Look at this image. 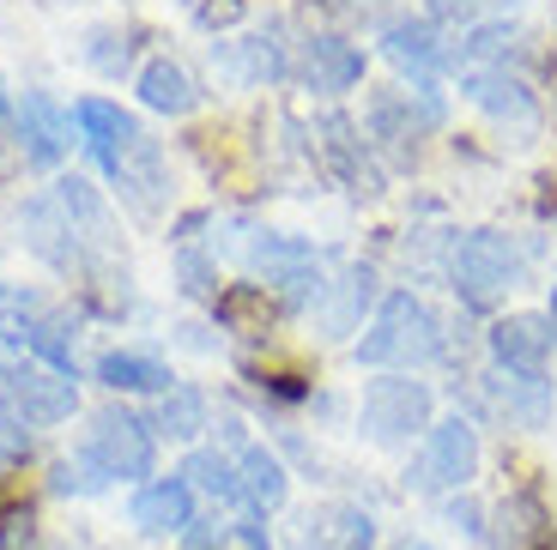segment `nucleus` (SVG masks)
I'll list each match as a JSON object with an SVG mask.
<instances>
[{"label": "nucleus", "mask_w": 557, "mask_h": 550, "mask_svg": "<svg viewBox=\"0 0 557 550\" xmlns=\"http://www.w3.org/2000/svg\"><path fill=\"white\" fill-rule=\"evenodd\" d=\"M115 182L134 193V207H139V212H152V207H158V188H164V152H158V139H146V134L127 139Z\"/></svg>", "instance_id": "obj_18"}, {"label": "nucleus", "mask_w": 557, "mask_h": 550, "mask_svg": "<svg viewBox=\"0 0 557 550\" xmlns=\"http://www.w3.org/2000/svg\"><path fill=\"white\" fill-rule=\"evenodd\" d=\"M382 55H388L394 67H406L412 79H431L436 67H448V49L436 42L431 18H394V25L382 30Z\"/></svg>", "instance_id": "obj_12"}, {"label": "nucleus", "mask_w": 557, "mask_h": 550, "mask_svg": "<svg viewBox=\"0 0 557 550\" xmlns=\"http://www.w3.org/2000/svg\"><path fill=\"white\" fill-rule=\"evenodd\" d=\"M188 490H207L212 502H243V484H237V454H219V448H195L188 466H182Z\"/></svg>", "instance_id": "obj_21"}, {"label": "nucleus", "mask_w": 557, "mask_h": 550, "mask_svg": "<svg viewBox=\"0 0 557 550\" xmlns=\"http://www.w3.org/2000/svg\"><path fill=\"white\" fill-rule=\"evenodd\" d=\"M443 521L455 526V533H467V538H491V526H485V509H479V496H443Z\"/></svg>", "instance_id": "obj_26"}, {"label": "nucleus", "mask_w": 557, "mask_h": 550, "mask_svg": "<svg viewBox=\"0 0 557 550\" xmlns=\"http://www.w3.org/2000/svg\"><path fill=\"white\" fill-rule=\"evenodd\" d=\"M85 454L98 460L103 472L115 478H152V460H158V441H152V424L134 412H122V405H103L98 417H91V436H85Z\"/></svg>", "instance_id": "obj_5"}, {"label": "nucleus", "mask_w": 557, "mask_h": 550, "mask_svg": "<svg viewBox=\"0 0 557 550\" xmlns=\"http://www.w3.org/2000/svg\"><path fill=\"white\" fill-rule=\"evenodd\" d=\"M13 134H18V152H25L30 170H55L73 146V115L49 91H25L18 97V115H13Z\"/></svg>", "instance_id": "obj_7"}, {"label": "nucleus", "mask_w": 557, "mask_h": 550, "mask_svg": "<svg viewBox=\"0 0 557 550\" xmlns=\"http://www.w3.org/2000/svg\"><path fill=\"white\" fill-rule=\"evenodd\" d=\"M73 122H79V134H85V146H91V158H98L103 170H122V152H127V139L139 134L134 122H127L122 110H115L110 97H85L79 110H73Z\"/></svg>", "instance_id": "obj_13"}, {"label": "nucleus", "mask_w": 557, "mask_h": 550, "mask_svg": "<svg viewBox=\"0 0 557 550\" xmlns=\"http://www.w3.org/2000/svg\"><path fill=\"white\" fill-rule=\"evenodd\" d=\"M363 303H370V266H351L346 278H339V297L327 309H321V321H327V333H351L358 327V315H363Z\"/></svg>", "instance_id": "obj_24"}, {"label": "nucleus", "mask_w": 557, "mask_h": 550, "mask_svg": "<svg viewBox=\"0 0 557 550\" xmlns=\"http://www.w3.org/2000/svg\"><path fill=\"white\" fill-rule=\"evenodd\" d=\"M304 73L315 91H351L363 79V49H351L346 37H309L304 42Z\"/></svg>", "instance_id": "obj_16"}, {"label": "nucleus", "mask_w": 557, "mask_h": 550, "mask_svg": "<svg viewBox=\"0 0 557 550\" xmlns=\"http://www.w3.org/2000/svg\"><path fill=\"white\" fill-rule=\"evenodd\" d=\"M182 545H188V550H224V545H231V526H219V521H195L188 533H182Z\"/></svg>", "instance_id": "obj_29"}, {"label": "nucleus", "mask_w": 557, "mask_h": 550, "mask_svg": "<svg viewBox=\"0 0 557 550\" xmlns=\"http://www.w3.org/2000/svg\"><path fill=\"white\" fill-rule=\"evenodd\" d=\"M237 484H243L249 514H273V509H285V496H292V478H285L278 454H267L261 441H249L237 454Z\"/></svg>", "instance_id": "obj_15"}, {"label": "nucleus", "mask_w": 557, "mask_h": 550, "mask_svg": "<svg viewBox=\"0 0 557 550\" xmlns=\"http://www.w3.org/2000/svg\"><path fill=\"white\" fill-rule=\"evenodd\" d=\"M309 550H376V514L358 509V502H334V509H315L309 514Z\"/></svg>", "instance_id": "obj_11"}, {"label": "nucleus", "mask_w": 557, "mask_h": 550, "mask_svg": "<svg viewBox=\"0 0 557 550\" xmlns=\"http://www.w3.org/2000/svg\"><path fill=\"white\" fill-rule=\"evenodd\" d=\"M18 164H25V152H18V134H13V127H0V182L13 176Z\"/></svg>", "instance_id": "obj_33"}, {"label": "nucleus", "mask_w": 557, "mask_h": 550, "mask_svg": "<svg viewBox=\"0 0 557 550\" xmlns=\"http://www.w3.org/2000/svg\"><path fill=\"white\" fill-rule=\"evenodd\" d=\"M85 55H91V67L122 73V67H127V42L115 37V30H91V49H85Z\"/></svg>", "instance_id": "obj_28"}, {"label": "nucleus", "mask_w": 557, "mask_h": 550, "mask_svg": "<svg viewBox=\"0 0 557 550\" xmlns=\"http://www.w3.org/2000/svg\"><path fill=\"white\" fill-rule=\"evenodd\" d=\"M479 478V429L467 417H443V424L424 429L412 466H406V484L418 496H460Z\"/></svg>", "instance_id": "obj_2"}, {"label": "nucleus", "mask_w": 557, "mask_h": 550, "mask_svg": "<svg viewBox=\"0 0 557 550\" xmlns=\"http://www.w3.org/2000/svg\"><path fill=\"white\" fill-rule=\"evenodd\" d=\"M176 273H182V290H188V297H212V290H219L212 261H200L195 248H182V254H176Z\"/></svg>", "instance_id": "obj_27"}, {"label": "nucleus", "mask_w": 557, "mask_h": 550, "mask_svg": "<svg viewBox=\"0 0 557 550\" xmlns=\"http://www.w3.org/2000/svg\"><path fill=\"white\" fill-rule=\"evenodd\" d=\"M431 387L412 382V375H376L363 387V405H358V424L376 448H406L412 436L431 429Z\"/></svg>", "instance_id": "obj_3"}, {"label": "nucleus", "mask_w": 557, "mask_h": 550, "mask_svg": "<svg viewBox=\"0 0 557 550\" xmlns=\"http://www.w3.org/2000/svg\"><path fill=\"white\" fill-rule=\"evenodd\" d=\"M231 538H237L243 550H273V533H267V514H243V521L231 526Z\"/></svg>", "instance_id": "obj_30"}, {"label": "nucleus", "mask_w": 557, "mask_h": 550, "mask_svg": "<svg viewBox=\"0 0 557 550\" xmlns=\"http://www.w3.org/2000/svg\"><path fill=\"white\" fill-rule=\"evenodd\" d=\"M139 103L158 110V115H188L200 103V91H195V79H188L176 61H152V67L139 73Z\"/></svg>", "instance_id": "obj_19"}, {"label": "nucleus", "mask_w": 557, "mask_h": 550, "mask_svg": "<svg viewBox=\"0 0 557 550\" xmlns=\"http://www.w3.org/2000/svg\"><path fill=\"white\" fill-rule=\"evenodd\" d=\"M491 399H497V412L516 429H545V417H552V382H545V375L497 370L491 375Z\"/></svg>", "instance_id": "obj_14"}, {"label": "nucleus", "mask_w": 557, "mask_h": 550, "mask_svg": "<svg viewBox=\"0 0 557 550\" xmlns=\"http://www.w3.org/2000/svg\"><path fill=\"white\" fill-rule=\"evenodd\" d=\"M394 550H436V545H424V538H400Z\"/></svg>", "instance_id": "obj_34"}, {"label": "nucleus", "mask_w": 557, "mask_h": 550, "mask_svg": "<svg viewBox=\"0 0 557 550\" xmlns=\"http://www.w3.org/2000/svg\"><path fill=\"white\" fill-rule=\"evenodd\" d=\"M158 436H170V441H195L200 429H212V405H207V393L200 387H170L164 399H158Z\"/></svg>", "instance_id": "obj_20"}, {"label": "nucleus", "mask_w": 557, "mask_h": 550, "mask_svg": "<svg viewBox=\"0 0 557 550\" xmlns=\"http://www.w3.org/2000/svg\"><path fill=\"white\" fill-rule=\"evenodd\" d=\"M552 333H557V285H552Z\"/></svg>", "instance_id": "obj_35"}, {"label": "nucleus", "mask_w": 557, "mask_h": 550, "mask_svg": "<svg viewBox=\"0 0 557 550\" xmlns=\"http://www.w3.org/2000/svg\"><path fill=\"white\" fill-rule=\"evenodd\" d=\"M321 152H327V164H334L339 182H363V139L351 134L346 115H327V122H321Z\"/></svg>", "instance_id": "obj_22"}, {"label": "nucleus", "mask_w": 557, "mask_h": 550, "mask_svg": "<svg viewBox=\"0 0 557 550\" xmlns=\"http://www.w3.org/2000/svg\"><path fill=\"white\" fill-rule=\"evenodd\" d=\"M460 91L473 97L479 110H491L497 122H521V127H528L533 115H540V110H533L528 79H521V73H509V67H467Z\"/></svg>", "instance_id": "obj_10"}, {"label": "nucleus", "mask_w": 557, "mask_h": 550, "mask_svg": "<svg viewBox=\"0 0 557 550\" xmlns=\"http://www.w3.org/2000/svg\"><path fill=\"white\" fill-rule=\"evenodd\" d=\"M552 321L545 315H509L491 327V358H497V370L509 375H540L545 358H552Z\"/></svg>", "instance_id": "obj_9"}, {"label": "nucleus", "mask_w": 557, "mask_h": 550, "mask_svg": "<svg viewBox=\"0 0 557 550\" xmlns=\"http://www.w3.org/2000/svg\"><path fill=\"white\" fill-rule=\"evenodd\" d=\"M424 7H431V18H448V25L479 18V0H424Z\"/></svg>", "instance_id": "obj_32"}, {"label": "nucleus", "mask_w": 557, "mask_h": 550, "mask_svg": "<svg viewBox=\"0 0 557 550\" xmlns=\"http://www.w3.org/2000/svg\"><path fill=\"white\" fill-rule=\"evenodd\" d=\"M443 345H448L443 315L412 290H394L376 309L370 333L358 339V363H370V370H418V363L443 358Z\"/></svg>", "instance_id": "obj_1"}, {"label": "nucleus", "mask_w": 557, "mask_h": 550, "mask_svg": "<svg viewBox=\"0 0 557 550\" xmlns=\"http://www.w3.org/2000/svg\"><path fill=\"white\" fill-rule=\"evenodd\" d=\"M509 49H516L509 25H473V37L460 42L455 61H467V67H509Z\"/></svg>", "instance_id": "obj_25"}, {"label": "nucleus", "mask_w": 557, "mask_h": 550, "mask_svg": "<svg viewBox=\"0 0 557 550\" xmlns=\"http://www.w3.org/2000/svg\"><path fill=\"white\" fill-rule=\"evenodd\" d=\"M0 393H7V405H13L18 424H67V417L79 412L73 375L49 370V363H37V358L7 363V370H0Z\"/></svg>", "instance_id": "obj_4"}, {"label": "nucleus", "mask_w": 557, "mask_h": 550, "mask_svg": "<svg viewBox=\"0 0 557 550\" xmlns=\"http://www.w3.org/2000/svg\"><path fill=\"white\" fill-rule=\"evenodd\" d=\"M243 18V0H200V25L219 30V25H237Z\"/></svg>", "instance_id": "obj_31"}, {"label": "nucleus", "mask_w": 557, "mask_h": 550, "mask_svg": "<svg viewBox=\"0 0 557 550\" xmlns=\"http://www.w3.org/2000/svg\"><path fill=\"white\" fill-rule=\"evenodd\" d=\"M49 490L55 496H103L110 490V472L79 448L73 460H55V466H49Z\"/></svg>", "instance_id": "obj_23"}, {"label": "nucleus", "mask_w": 557, "mask_h": 550, "mask_svg": "<svg viewBox=\"0 0 557 550\" xmlns=\"http://www.w3.org/2000/svg\"><path fill=\"white\" fill-rule=\"evenodd\" d=\"M448 278H455V290L473 309H485V303H497L503 290H516L521 261L497 230H473V236H460L455 261H448Z\"/></svg>", "instance_id": "obj_6"}, {"label": "nucleus", "mask_w": 557, "mask_h": 550, "mask_svg": "<svg viewBox=\"0 0 557 550\" xmlns=\"http://www.w3.org/2000/svg\"><path fill=\"white\" fill-rule=\"evenodd\" d=\"M127 521H134L146 538H182L188 526H195V490H188V478H182V472L146 478L134 490V502H127Z\"/></svg>", "instance_id": "obj_8"}, {"label": "nucleus", "mask_w": 557, "mask_h": 550, "mask_svg": "<svg viewBox=\"0 0 557 550\" xmlns=\"http://www.w3.org/2000/svg\"><path fill=\"white\" fill-rule=\"evenodd\" d=\"M98 382L115 387V393H158V399L176 387L164 363H158V358H139V351H103V358H98Z\"/></svg>", "instance_id": "obj_17"}]
</instances>
